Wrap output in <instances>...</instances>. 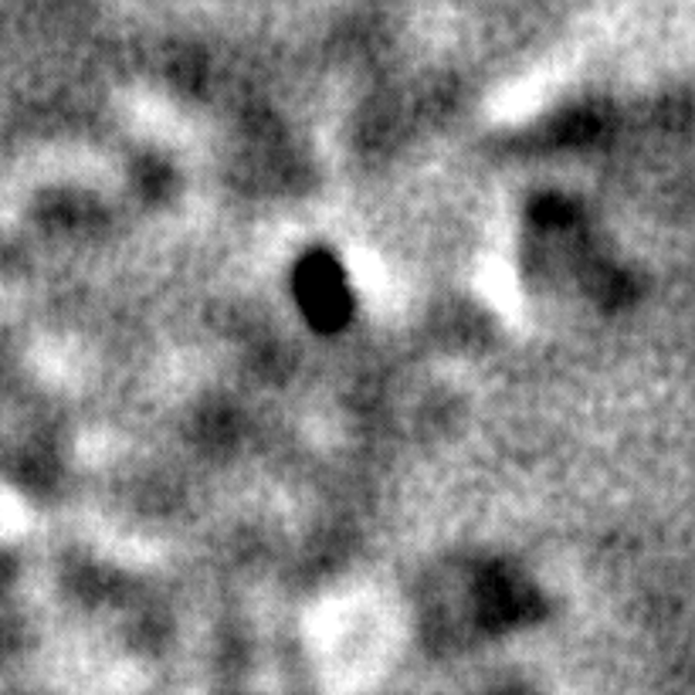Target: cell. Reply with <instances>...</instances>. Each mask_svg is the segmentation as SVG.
<instances>
[{"label": "cell", "instance_id": "cell-1", "mask_svg": "<svg viewBox=\"0 0 695 695\" xmlns=\"http://www.w3.org/2000/svg\"><path fill=\"white\" fill-rule=\"evenodd\" d=\"M295 292H299V303H303L313 326L337 329V326L346 322L350 299H346V288H343V275L326 255H313L299 264Z\"/></svg>", "mask_w": 695, "mask_h": 695}, {"label": "cell", "instance_id": "cell-2", "mask_svg": "<svg viewBox=\"0 0 695 695\" xmlns=\"http://www.w3.org/2000/svg\"><path fill=\"white\" fill-rule=\"evenodd\" d=\"M533 217L540 224H567L570 208H567V201H559V197H543V201L533 208Z\"/></svg>", "mask_w": 695, "mask_h": 695}]
</instances>
